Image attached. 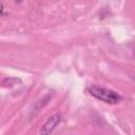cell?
<instances>
[{"label": "cell", "mask_w": 135, "mask_h": 135, "mask_svg": "<svg viewBox=\"0 0 135 135\" xmlns=\"http://www.w3.org/2000/svg\"><path fill=\"white\" fill-rule=\"evenodd\" d=\"M88 92L93 97H95L98 100H101V101H103L105 103H109V104H117L123 99V97L120 94H118L117 92H115V91H113L111 89L99 86V85H91V86H89L88 88Z\"/></svg>", "instance_id": "obj_1"}, {"label": "cell", "mask_w": 135, "mask_h": 135, "mask_svg": "<svg viewBox=\"0 0 135 135\" xmlns=\"http://www.w3.org/2000/svg\"><path fill=\"white\" fill-rule=\"evenodd\" d=\"M60 121H61V115L60 114L52 115L46 120V122L42 126L41 131H40V135H50L56 129V127L60 123Z\"/></svg>", "instance_id": "obj_2"}]
</instances>
